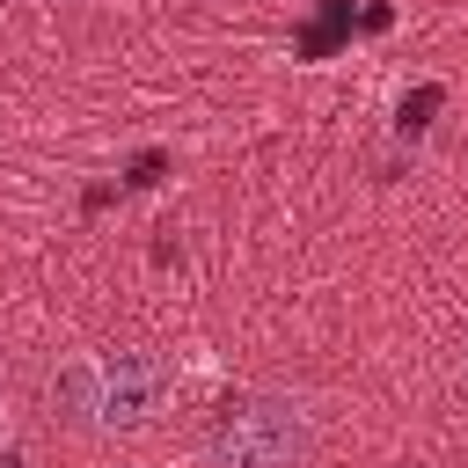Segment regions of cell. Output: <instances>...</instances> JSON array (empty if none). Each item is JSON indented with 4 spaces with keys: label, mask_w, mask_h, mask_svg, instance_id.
Returning a JSON list of instances; mask_svg holds the SVG:
<instances>
[{
    "label": "cell",
    "mask_w": 468,
    "mask_h": 468,
    "mask_svg": "<svg viewBox=\"0 0 468 468\" xmlns=\"http://www.w3.org/2000/svg\"><path fill=\"white\" fill-rule=\"evenodd\" d=\"M314 446L307 410L285 395H227L205 424V461L212 468H300Z\"/></svg>",
    "instance_id": "6da1fadb"
},
{
    "label": "cell",
    "mask_w": 468,
    "mask_h": 468,
    "mask_svg": "<svg viewBox=\"0 0 468 468\" xmlns=\"http://www.w3.org/2000/svg\"><path fill=\"white\" fill-rule=\"evenodd\" d=\"M168 402V358L146 344H124L102 358V395H95V424L110 431H139L154 410Z\"/></svg>",
    "instance_id": "7a4b0ae2"
},
{
    "label": "cell",
    "mask_w": 468,
    "mask_h": 468,
    "mask_svg": "<svg viewBox=\"0 0 468 468\" xmlns=\"http://www.w3.org/2000/svg\"><path fill=\"white\" fill-rule=\"evenodd\" d=\"M344 29H351V0H322L314 29H300V58H329L344 44Z\"/></svg>",
    "instance_id": "3957f363"
},
{
    "label": "cell",
    "mask_w": 468,
    "mask_h": 468,
    "mask_svg": "<svg viewBox=\"0 0 468 468\" xmlns=\"http://www.w3.org/2000/svg\"><path fill=\"white\" fill-rule=\"evenodd\" d=\"M439 102H446V88H431V80H424V88H410V95H402V110H395V124H402V132H424Z\"/></svg>",
    "instance_id": "277c9868"
},
{
    "label": "cell",
    "mask_w": 468,
    "mask_h": 468,
    "mask_svg": "<svg viewBox=\"0 0 468 468\" xmlns=\"http://www.w3.org/2000/svg\"><path fill=\"white\" fill-rule=\"evenodd\" d=\"M161 168H168V154H161V146H146V154L132 161V176H124V183H132V190H146V183H161Z\"/></svg>",
    "instance_id": "5b68a950"
},
{
    "label": "cell",
    "mask_w": 468,
    "mask_h": 468,
    "mask_svg": "<svg viewBox=\"0 0 468 468\" xmlns=\"http://www.w3.org/2000/svg\"><path fill=\"white\" fill-rule=\"evenodd\" d=\"M461 373H468V358H461Z\"/></svg>",
    "instance_id": "8992f818"
},
{
    "label": "cell",
    "mask_w": 468,
    "mask_h": 468,
    "mask_svg": "<svg viewBox=\"0 0 468 468\" xmlns=\"http://www.w3.org/2000/svg\"><path fill=\"white\" fill-rule=\"evenodd\" d=\"M410 468H417V461H410Z\"/></svg>",
    "instance_id": "52a82bcc"
}]
</instances>
